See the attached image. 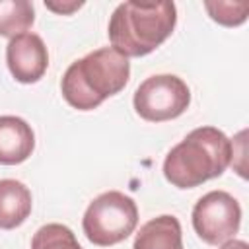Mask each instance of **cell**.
<instances>
[{
  "mask_svg": "<svg viewBox=\"0 0 249 249\" xmlns=\"http://www.w3.org/2000/svg\"><path fill=\"white\" fill-rule=\"evenodd\" d=\"M231 156V142L222 130L198 126L167 152L163 175L173 187L193 189L220 177L230 165Z\"/></svg>",
  "mask_w": 249,
  "mask_h": 249,
  "instance_id": "obj_1",
  "label": "cell"
},
{
  "mask_svg": "<svg viewBox=\"0 0 249 249\" xmlns=\"http://www.w3.org/2000/svg\"><path fill=\"white\" fill-rule=\"evenodd\" d=\"M130 62L111 47L97 49L74 60L60 82L68 105L78 111H91L107 97L117 95L128 82Z\"/></svg>",
  "mask_w": 249,
  "mask_h": 249,
  "instance_id": "obj_2",
  "label": "cell"
},
{
  "mask_svg": "<svg viewBox=\"0 0 249 249\" xmlns=\"http://www.w3.org/2000/svg\"><path fill=\"white\" fill-rule=\"evenodd\" d=\"M177 23L173 2H123L109 19L111 49L128 56H144L156 51Z\"/></svg>",
  "mask_w": 249,
  "mask_h": 249,
  "instance_id": "obj_3",
  "label": "cell"
},
{
  "mask_svg": "<svg viewBox=\"0 0 249 249\" xmlns=\"http://www.w3.org/2000/svg\"><path fill=\"white\" fill-rule=\"evenodd\" d=\"M136 224V202L119 191H107L93 198L82 220L86 237L99 247H109L124 241L134 231Z\"/></svg>",
  "mask_w": 249,
  "mask_h": 249,
  "instance_id": "obj_4",
  "label": "cell"
},
{
  "mask_svg": "<svg viewBox=\"0 0 249 249\" xmlns=\"http://www.w3.org/2000/svg\"><path fill=\"white\" fill-rule=\"evenodd\" d=\"M191 103L189 86L173 74H156L146 78L134 91L136 113L150 123L177 119Z\"/></svg>",
  "mask_w": 249,
  "mask_h": 249,
  "instance_id": "obj_5",
  "label": "cell"
},
{
  "mask_svg": "<svg viewBox=\"0 0 249 249\" xmlns=\"http://www.w3.org/2000/svg\"><path fill=\"white\" fill-rule=\"evenodd\" d=\"M241 224V206L226 191H210L193 208V228L210 245L231 239Z\"/></svg>",
  "mask_w": 249,
  "mask_h": 249,
  "instance_id": "obj_6",
  "label": "cell"
},
{
  "mask_svg": "<svg viewBox=\"0 0 249 249\" xmlns=\"http://www.w3.org/2000/svg\"><path fill=\"white\" fill-rule=\"evenodd\" d=\"M6 64L18 82H39L49 66V53L43 39L37 33H21L10 39L6 47Z\"/></svg>",
  "mask_w": 249,
  "mask_h": 249,
  "instance_id": "obj_7",
  "label": "cell"
},
{
  "mask_svg": "<svg viewBox=\"0 0 249 249\" xmlns=\"http://www.w3.org/2000/svg\"><path fill=\"white\" fill-rule=\"evenodd\" d=\"M35 148L31 126L14 115L0 117V163L18 165L25 161Z\"/></svg>",
  "mask_w": 249,
  "mask_h": 249,
  "instance_id": "obj_8",
  "label": "cell"
},
{
  "mask_svg": "<svg viewBox=\"0 0 249 249\" xmlns=\"http://www.w3.org/2000/svg\"><path fill=\"white\" fill-rule=\"evenodd\" d=\"M31 191L16 179H0V228L14 230L31 214Z\"/></svg>",
  "mask_w": 249,
  "mask_h": 249,
  "instance_id": "obj_9",
  "label": "cell"
},
{
  "mask_svg": "<svg viewBox=\"0 0 249 249\" xmlns=\"http://www.w3.org/2000/svg\"><path fill=\"white\" fill-rule=\"evenodd\" d=\"M132 249H183L179 220L163 214L146 222L136 233Z\"/></svg>",
  "mask_w": 249,
  "mask_h": 249,
  "instance_id": "obj_10",
  "label": "cell"
},
{
  "mask_svg": "<svg viewBox=\"0 0 249 249\" xmlns=\"http://www.w3.org/2000/svg\"><path fill=\"white\" fill-rule=\"evenodd\" d=\"M35 10L29 0H0V35L18 37L33 25Z\"/></svg>",
  "mask_w": 249,
  "mask_h": 249,
  "instance_id": "obj_11",
  "label": "cell"
},
{
  "mask_svg": "<svg viewBox=\"0 0 249 249\" xmlns=\"http://www.w3.org/2000/svg\"><path fill=\"white\" fill-rule=\"evenodd\" d=\"M31 249H82L74 231L62 224H47L41 226L33 239Z\"/></svg>",
  "mask_w": 249,
  "mask_h": 249,
  "instance_id": "obj_12",
  "label": "cell"
},
{
  "mask_svg": "<svg viewBox=\"0 0 249 249\" xmlns=\"http://www.w3.org/2000/svg\"><path fill=\"white\" fill-rule=\"evenodd\" d=\"M204 8L208 10L214 21L228 27L241 25L247 19V12H249L247 2H206Z\"/></svg>",
  "mask_w": 249,
  "mask_h": 249,
  "instance_id": "obj_13",
  "label": "cell"
},
{
  "mask_svg": "<svg viewBox=\"0 0 249 249\" xmlns=\"http://www.w3.org/2000/svg\"><path fill=\"white\" fill-rule=\"evenodd\" d=\"M220 249H249V245L243 239H228L222 243Z\"/></svg>",
  "mask_w": 249,
  "mask_h": 249,
  "instance_id": "obj_14",
  "label": "cell"
},
{
  "mask_svg": "<svg viewBox=\"0 0 249 249\" xmlns=\"http://www.w3.org/2000/svg\"><path fill=\"white\" fill-rule=\"evenodd\" d=\"M82 4H72V6H56V4H47V8L54 10V12H72V10H78Z\"/></svg>",
  "mask_w": 249,
  "mask_h": 249,
  "instance_id": "obj_15",
  "label": "cell"
}]
</instances>
